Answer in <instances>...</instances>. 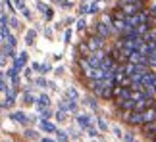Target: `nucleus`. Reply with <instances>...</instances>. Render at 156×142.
<instances>
[{"mask_svg": "<svg viewBox=\"0 0 156 142\" xmlns=\"http://www.w3.org/2000/svg\"><path fill=\"white\" fill-rule=\"evenodd\" d=\"M151 14H154V15H156V6H154V8L151 10Z\"/></svg>", "mask_w": 156, "mask_h": 142, "instance_id": "47", "label": "nucleus"}, {"mask_svg": "<svg viewBox=\"0 0 156 142\" xmlns=\"http://www.w3.org/2000/svg\"><path fill=\"white\" fill-rule=\"evenodd\" d=\"M39 115H41V119H48V121H50L52 111H50L48 108H43V110H39Z\"/></svg>", "mask_w": 156, "mask_h": 142, "instance_id": "21", "label": "nucleus"}, {"mask_svg": "<svg viewBox=\"0 0 156 142\" xmlns=\"http://www.w3.org/2000/svg\"><path fill=\"white\" fill-rule=\"evenodd\" d=\"M58 108L62 111H69V102H68V100H62V102L58 104Z\"/></svg>", "mask_w": 156, "mask_h": 142, "instance_id": "30", "label": "nucleus"}, {"mask_svg": "<svg viewBox=\"0 0 156 142\" xmlns=\"http://www.w3.org/2000/svg\"><path fill=\"white\" fill-rule=\"evenodd\" d=\"M85 29H87V19H79V21H77V31L83 33Z\"/></svg>", "mask_w": 156, "mask_h": 142, "instance_id": "29", "label": "nucleus"}, {"mask_svg": "<svg viewBox=\"0 0 156 142\" xmlns=\"http://www.w3.org/2000/svg\"><path fill=\"white\" fill-rule=\"evenodd\" d=\"M125 142H135V137H131V134H125Z\"/></svg>", "mask_w": 156, "mask_h": 142, "instance_id": "44", "label": "nucleus"}, {"mask_svg": "<svg viewBox=\"0 0 156 142\" xmlns=\"http://www.w3.org/2000/svg\"><path fill=\"white\" fill-rule=\"evenodd\" d=\"M54 134H56V140H58V142H68V140H69V134L66 133V131H60V129H58Z\"/></svg>", "mask_w": 156, "mask_h": 142, "instance_id": "19", "label": "nucleus"}, {"mask_svg": "<svg viewBox=\"0 0 156 142\" xmlns=\"http://www.w3.org/2000/svg\"><path fill=\"white\" fill-rule=\"evenodd\" d=\"M2 6H4V10H2V12H10V14H14V12H16V10H14V4H12L10 0H4Z\"/></svg>", "mask_w": 156, "mask_h": 142, "instance_id": "24", "label": "nucleus"}, {"mask_svg": "<svg viewBox=\"0 0 156 142\" xmlns=\"http://www.w3.org/2000/svg\"><path fill=\"white\" fill-rule=\"evenodd\" d=\"M68 102H69V111L75 113V111H77V102H75V100H68Z\"/></svg>", "mask_w": 156, "mask_h": 142, "instance_id": "36", "label": "nucleus"}, {"mask_svg": "<svg viewBox=\"0 0 156 142\" xmlns=\"http://www.w3.org/2000/svg\"><path fill=\"white\" fill-rule=\"evenodd\" d=\"M119 8H122V12L125 15H137L139 12L147 10L145 8V0H141V2H133V4H118Z\"/></svg>", "mask_w": 156, "mask_h": 142, "instance_id": "3", "label": "nucleus"}, {"mask_svg": "<svg viewBox=\"0 0 156 142\" xmlns=\"http://www.w3.org/2000/svg\"><path fill=\"white\" fill-rule=\"evenodd\" d=\"M14 4L17 6V8H23V6H25V2H23V0H14Z\"/></svg>", "mask_w": 156, "mask_h": 142, "instance_id": "42", "label": "nucleus"}, {"mask_svg": "<svg viewBox=\"0 0 156 142\" xmlns=\"http://www.w3.org/2000/svg\"><path fill=\"white\" fill-rule=\"evenodd\" d=\"M87 44H89V50L91 52H100V50H104V46H106V39L94 33V35H91V39L87 40Z\"/></svg>", "mask_w": 156, "mask_h": 142, "instance_id": "4", "label": "nucleus"}, {"mask_svg": "<svg viewBox=\"0 0 156 142\" xmlns=\"http://www.w3.org/2000/svg\"><path fill=\"white\" fill-rule=\"evenodd\" d=\"M135 106L137 102L133 98H129V100H122V102H116V108L119 111H135Z\"/></svg>", "mask_w": 156, "mask_h": 142, "instance_id": "8", "label": "nucleus"}, {"mask_svg": "<svg viewBox=\"0 0 156 142\" xmlns=\"http://www.w3.org/2000/svg\"><path fill=\"white\" fill-rule=\"evenodd\" d=\"M12 27H14V29H17V27H20V23H17V19H16V17H12Z\"/></svg>", "mask_w": 156, "mask_h": 142, "instance_id": "43", "label": "nucleus"}, {"mask_svg": "<svg viewBox=\"0 0 156 142\" xmlns=\"http://www.w3.org/2000/svg\"><path fill=\"white\" fill-rule=\"evenodd\" d=\"M152 106H156V98H143V100H139L137 102V106H135V111H145V110H148V108H152Z\"/></svg>", "mask_w": 156, "mask_h": 142, "instance_id": "7", "label": "nucleus"}, {"mask_svg": "<svg viewBox=\"0 0 156 142\" xmlns=\"http://www.w3.org/2000/svg\"><path fill=\"white\" fill-rule=\"evenodd\" d=\"M35 106H37V111L43 110V108H48V106H50V98L46 96V94H39V98H37V102H35Z\"/></svg>", "mask_w": 156, "mask_h": 142, "instance_id": "13", "label": "nucleus"}, {"mask_svg": "<svg viewBox=\"0 0 156 142\" xmlns=\"http://www.w3.org/2000/svg\"><path fill=\"white\" fill-rule=\"evenodd\" d=\"M69 39H71V29H68V31L64 33V42H66V44H69V42H71Z\"/></svg>", "mask_w": 156, "mask_h": 142, "instance_id": "34", "label": "nucleus"}, {"mask_svg": "<svg viewBox=\"0 0 156 142\" xmlns=\"http://www.w3.org/2000/svg\"><path fill=\"white\" fill-rule=\"evenodd\" d=\"M143 134H145L147 138H152L154 137V134H156V119L152 123H148V125L143 127Z\"/></svg>", "mask_w": 156, "mask_h": 142, "instance_id": "15", "label": "nucleus"}, {"mask_svg": "<svg viewBox=\"0 0 156 142\" xmlns=\"http://www.w3.org/2000/svg\"><path fill=\"white\" fill-rule=\"evenodd\" d=\"M23 137H27L29 140H37V138H41V137H39V134H37V133H35V131H33V129H27V131H25V133H23Z\"/></svg>", "mask_w": 156, "mask_h": 142, "instance_id": "22", "label": "nucleus"}, {"mask_svg": "<svg viewBox=\"0 0 156 142\" xmlns=\"http://www.w3.org/2000/svg\"><path fill=\"white\" fill-rule=\"evenodd\" d=\"M83 104L89 106L93 111H97L98 110V104H97V98H91V96H85V100H83Z\"/></svg>", "mask_w": 156, "mask_h": 142, "instance_id": "18", "label": "nucleus"}, {"mask_svg": "<svg viewBox=\"0 0 156 142\" xmlns=\"http://www.w3.org/2000/svg\"><path fill=\"white\" fill-rule=\"evenodd\" d=\"M54 117H56V121H60V123H66V121H68V117H66V111H62V110H58L56 113H54Z\"/></svg>", "mask_w": 156, "mask_h": 142, "instance_id": "23", "label": "nucleus"}, {"mask_svg": "<svg viewBox=\"0 0 156 142\" xmlns=\"http://www.w3.org/2000/svg\"><path fill=\"white\" fill-rule=\"evenodd\" d=\"M94 33L100 35V37H104V39H108V37H110V35L114 33L112 23H106L104 19H100L98 23H94Z\"/></svg>", "mask_w": 156, "mask_h": 142, "instance_id": "5", "label": "nucleus"}, {"mask_svg": "<svg viewBox=\"0 0 156 142\" xmlns=\"http://www.w3.org/2000/svg\"><path fill=\"white\" fill-rule=\"evenodd\" d=\"M44 17H46V19H52V17H54V12H52V10H48V14H46Z\"/></svg>", "mask_w": 156, "mask_h": 142, "instance_id": "45", "label": "nucleus"}, {"mask_svg": "<svg viewBox=\"0 0 156 142\" xmlns=\"http://www.w3.org/2000/svg\"><path fill=\"white\" fill-rule=\"evenodd\" d=\"M87 133H89V137H91V138H97L98 137V129H94V127H91V129H87Z\"/></svg>", "mask_w": 156, "mask_h": 142, "instance_id": "32", "label": "nucleus"}, {"mask_svg": "<svg viewBox=\"0 0 156 142\" xmlns=\"http://www.w3.org/2000/svg\"><path fill=\"white\" fill-rule=\"evenodd\" d=\"M151 86H154V90H156V81H154V83H152V85H151Z\"/></svg>", "mask_w": 156, "mask_h": 142, "instance_id": "48", "label": "nucleus"}, {"mask_svg": "<svg viewBox=\"0 0 156 142\" xmlns=\"http://www.w3.org/2000/svg\"><path fill=\"white\" fill-rule=\"evenodd\" d=\"M68 98H69V100H77V98H79V92H77L75 88L71 86V88H68Z\"/></svg>", "mask_w": 156, "mask_h": 142, "instance_id": "27", "label": "nucleus"}, {"mask_svg": "<svg viewBox=\"0 0 156 142\" xmlns=\"http://www.w3.org/2000/svg\"><path fill=\"white\" fill-rule=\"evenodd\" d=\"M77 123H79L83 129H91L93 127V117L89 113H81V115H77Z\"/></svg>", "mask_w": 156, "mask_h": 142, "instance_id": "10", "label": "nucleus"}, {"mask_svg": "<svg viewBox=\"0 0 156 142\" xmlns=\"http://www.w3.org/2000/svg\"><path fill=\"white\" fill-rule=\"evenodd\" d=\"M97 125H98V129H100L102 133H106V131H108V123L102 119V117H98V119H97Z\"/></svg>", "mask_w": 156, "mask_h": 142, "instance_id": "25", "label": "nucleus"}, {"mask_svg": "<svg viewBox=\"0 0 156 142\" xmlns=\"http://www.w3.org/2000/svg\"><path fill=\"white\" fill-rule=\"evenodd\" d=\"M14 104H16V90H10L8 94H6L4 102H2V108H4V110H8V108H12Z\"/></svg>", "mask_w": 156, "mask_h": 142, "instance_id": "14", "label": "nucleus"}, {"mask_svg": "<svg viewBox=\"0 0 156 142\" xmlns=\"http://www.w3.org/2000/svg\"><path fill=\"white\" fill-rule=\"evenodd\" d=\"M147 66L148 67H156V50H152L151 54L147 56Z\"/></svg>", "mask_w": 156, "mask_h": 142, "instance_id": "20", "label": "nucleus"}, {"mask_svg": "<svg viewBox=\"0 0 156 142\" xmlns=\"http://www.w3.org/2000/svg\"><path fill=\"white\" fill-rule=\"evenodd\" d=\"M35 39H37V31H35V29H29V31L25 33V44L33 46L35 44Z\"/></svg>", "mask_w": 156, "mask_h": 142, "instance_id": "17", "label": "nucleus"}, {"mask_svg": "<svg viewBox=\"0 0 156 142\" xmlns=\"http://www.w3.org/2000/svg\"><path fill=\"white\" fill-rule=\"evenodd\" d=\"M133 2H141V0H119L118 4H133Z\"/></svg>", "mask_w": 156, "mask_h": 142, "instance_id": "41", "label": "nucleus"}, {"mask_svg": "<svg viewBox=\"0 0 156 142\" xmlns=\"http://www.w3.org/2000/svg\"><path fill=\"white\" fill-rule=\"evenodd\" d=\"M98 12V4L94 2V4H91V10H89V14H97Z\"/></svg>", "mask_w": 156, "mask_h": 142, "instance_id": "39", "label": "nucleus"}, {"mask_svg": "<svg viewBox=\"0 0 156 142\" xmlns=\"http://www.w3.org/2000/svg\"><path fill=\"white\" fill-rule=\"evenodd\" d=\"M23 102H25V104H35L37 100L33 98V94H31V92H23Z\"/></svg>", "mask_w": 156, "mask_h": 142, "instance_id": "26", "label": "nucleus"}, {"mask_svg": "<svg viewBox=\"0 0 156 142\" xmlns=\"http://www.w3.org/2000/svg\"><path fill=\"white\" fill-rule=\"evenodd\" d=\"M2 44H8L10 48H16L17 40H16V37H14V35H10V37H8V40H6V42H2Z\"/></svg>", "mask_w": 156, "mask_h": 142, "instance_id": "28", "label": "nucleus"}, {"mask_svg": "<svg viewBox=\"0 0 156 142\" xmlns=\"http://www.w3.org/2000/svg\"><path fill=\"white\" fill-rule=\"evenodd\" d=\"M129 62L131 63H147V56L143 54V52H139V50H133L131 56H129Z\"/></svg>", "mask_w": 156, "mask_h": 142, "instance_id": "12", "label": "nucleus"}, {"mask_svg": "<svg viewBox=\"0 0 156 142\" xmlns=\"http://www.w3.org/2000/svg\"><path fill=\"white\" fill-rule=\"evenodd\" d=\"M154 81H156V71L151 69L147 75H143V85H145V86H151Z\"/></svg>", "mask_w": 156, "mask_h": 142, "instance_id": "16", "label": "nucleus"}, {"mask_svg": "<svg viewBox=\"0 0 156 142\" xmlns=\"http://www.w3.org/2000/svg\"><path fill=\"white\" fill-rule=\"evenodd\" d=\"M39 140H41V142H58L56 138H48V137H41Z\"/></svg>", "mask_w": 156, "mask_h": 142, "instance_id": "40", "label": "nucleus"}, {"mask_svg": "<svg viewBox=\"0 0 156 142\" xmlns=\"http://www.w3.org/2000/svg\"><path fill=\"white\" fill-rule=\"evenodd\" d=\"M148 44H151V50H156V39L152 40V42H148Z\"/></svg>", "mask_w": 156, "mask_h": 142, "instance_id": "46", "label": "nucleus"}, {"mask_svg": "<svg viewBox=\"0 0 156 142\" xmlns=\"http://www.w3.org/2000/svg\"><path fill=\"white\" fill-rule=\"evenodd\" d=\"M39 129L43 133H56L58 129H56V125H54V123H50L48 119H41L39 121Z\"/></svg>", "mask_w": 156, "mask_h": 142, "instance_id": "11", "label": "nucleus"}, {"mask_svg": "<svg viewBox=\"0 0 156 142\" xmlns=\"http://www.w3.org/2000/svg\"><path fill=\"white\" fill-rule=\"evenodd\" d=\"M35 85H37V86H41V88H44L46 85H48V83H46V79H44V77H39V79L35 81Z\"/></svg>", "mask_w": 156, "mask_h": 142, "instance_id": "33", "label": "nucleus"}, {"mask_svg": "<svg viewBox=\"0 0 156 142\" xmlns=\"http://www.w3.org/2000/svg\"><path fill=\"white\" fill-rule=\"evenodd\" d=\"M54 4H58V6H62V8H69L71 2H68V0H52Z\"/></svg>", "mask_w": 156, "mask_h": 142, "instance_id": "31", "label": "nucleus"}, {"mask_svg": "<svg viewBox=\"0 0 156 142\" xmlns=\"http://www.w3.org/2000/svg\"><path fill=\"white\" fill-rule=\"evenodd\" d=\"M112 133H114V134H116V137H118V138H122V137H123V133H122V129H119L118 125H116V127H114V129H112Z\"/></svg>", "mask_w": 156, "mask_h": 142, "instance_id": "35", "label": "nucleus"}, {"mask_svg": "<svg viewBox=\"0 0 156 142\" xmlns=\"http://www.w3.org/2000/svg\"><path fill=\"white\" fill-rule=\"evenodd\" d=\"M20 10H21V14H23V15H25V17H27V19H31V12H29V10H27V6H23V8H20Z\"/></svg>", "mask_w": 156, "mask_h": 142, "instance_id": "38", "label": "nucleus"}, {"mask_svg": "<svg viewBox=\"0 0 156 142\" xmlns=\"http://www.w3.org/2000/svg\"><path fill=\"white\" fill-rule=\"evenodd\" d=\"M48 71H50L48 63H41V71H39V73H48Z\"/></svg>", "mask_w": 156, "mask_h": 142, "instance_id": "37", "label": "nucleus"}, {"mask_svg": "<svg viewBox=\"0 0 156 142\" xmlns=\"http://www.w3.org/2000/svg\"><path fill=\"white\" fill-rule=\"evenodd\" d=\"M27 62H29V54H27L25 50H23V52H20V54H17V58L14 60V67H17V69H23Z\"/></svg>", "mask_w": 156, "mask_h": 142, "instance_id": "9", "label": "nucleus"}, {"mask_svg": "<svg viewBox=\"0 0 156 142\" xmlns=\"http://www.w3.org/2000/svg\"><path fill=\"white\" fill-rule=\"evenodd\" d=\"M151 140H152V142H156V134H154V137H152V138H151Z\"/></svg>", "mask_w": 156, "mask_h": 142, "instance_id": "49", "label": "nucleus"}, {"mask_svg": "<svg viewBox=\"0 0 156 142\" xmlns=\"http://www.w3.org/2000/svg\"><path fill=\"white\" fill-rule=\"evenodd\" d=\"M129 98H133V90L129 86H122V85L114 86V104L122 102V100H129Z\"/></svg>", "mask_w": 156, "mask_h": 142, "instance_id": "2", "label": "nucleus"}, {"mask_svg": "<svg viewBox=\"0 0 156 142\" xmlns=\"http://www.w3.org/2000/svg\"><path fill=\"white\" fill-rule=\"evenodd\" d=\"M154 119H156V106H152V108H148L145 111H133L127 123L133 127H145L148 123H152Z\"/></svg>", "mask_w": 156, "mask_h": 142, "instance_id": "1", "label": "nucleus"}, {"mask_svg": "<svg viewBox=\"0 0 156 142\" xmlns=\"http://www.w3.org/2000/svg\"><path fill=\"white\" fill-rule=\"evenodd\" d=\"M10 119L20 123V125H29L31 123V115H27L25 111H14V113H10Z\"/></svg>", "mask_w": 156, "mask_h": 142, "instance_id": "6", "label": "nucleus"}]
</instances>
